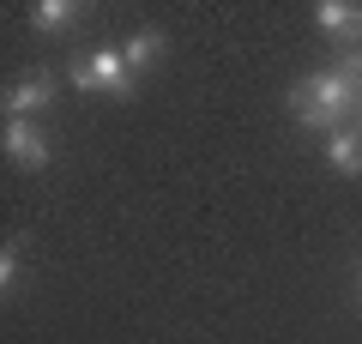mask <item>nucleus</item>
<instances>
[{
    "label": "nucleus",
    "instance_id": "obj_6",
    "mask_svg": "<svg viewBox=\"0 0 362 344\" xmlns=\"http://www.w3.org/2000/svg\"><path fill=\"white\" fill-rule=\"evenodd\" d=\"M326 164L338 169V176H362V133H332V139H326Z\"/></svg>",
    "mask_w": 362,
    "mask_h": 344
},
{
    "label": "nucleus",
    "instance_id": "obj_11",
    "mask_svg": "<svg viewBox=\"0 0 362 344\" xmlns=\"http://www.w3.org/2000/svg\"><path fill=\"white\" fill-rule=\"evenodd\" d=\"M350 133H362V97H356V115H350Z\"/></svg>",
    "mask_w": 362,
    "mask_h": 344
},
{
    "label": "nucleus",
    "instance_id": "obj_8",
    "mask_svg": "<svg viewBox=\"0 0 362 344\" xmlns=\"http://www.w3.org/2000/svg\"><path fill=\"white\" fill-rule=\"evenodd\" d=\"M30 18H37L42 30H66V25L78 18V6H73V0H37V6H30Z\"/></svg>",
    "mask_w": 362,
    "mask_h": 344
},
{
    "label": "nucleus",
    "instance_id": "obj_4",
    "mask_svg": "<svg viewBox=\"0 0 362 344\" xmlns=\"http://www.w3.org/2000/svg\"><path fill=\"white\" fill-rule=\"evenodd\" d=\"M314 25L332 30L338 49H356V37H362V6H344V0H320V6H314Z\"/></svg>",
    "mask_w": 362,
    "mask_h": 344
},
{
    "label": "nucleus",
    "instance_id": "obj_9",
    "mask_svg": "<svg viewBox=\"0 0 362 344\" xmlns=\"http://www.w3.org/2000/svg\"><path fill=\"white\" fill-rule=\"evenodd\" d=\"M18 278H25V260H18V242H6V248H0V290L13 296Z\"/></svg>",
    "mask_w": 362,
    "mask_h": 344
},
{
    "label": "nucleus",
    "instance_id": "obj_2",
    "mask_svg": "<svg viewBox=\"0 0 362 344\" xmlns=\"http://www.w3.org/2000/svg\"><path fill=\"white\" fill-rule=\"evenodd\" d=\"M54 91H61V85H54V73H42V67H37V73H25L18 85H6V121H30L42 103H54Z\"/></svg>",
    "mask_w": 362,
    "mask_h": 344
},
{
    "label": "nucleus",
    "instance_id": "obj_7",
    "mask_svg": "<svg viewBox=\"0 0 362 344\" xmlns=\"http://www.w3.org/2000/svg\"><path fill=\"white\" fill-rule=\"evenodd\" d=\"M121 55H127V67H133V79L145 73V67L163 55V30H133L127 42H121Z\"/></svg>",
    "mask_w": 362,
    "mask_h": 344
},
{
    "label": "nucleus",
    "instance_id": "obj_1",
    "mask_svg": "<svg viewBox=\"0 0 362 344\" xmlns=\"http://www.w3.org/2000/svg\"><path fill=\"white\" fill-rule=\"evenodd\" d=\"M356 97H362V85H350L338 67H320V73H308L302 85H290V115H296L302 127H314V133H344L350 127V115H356Z\"/></svg>",
    "mask_w": 362,
    "mask_h": 344
},
{
    "label": "nucleus",
    "instance_id": "obj_5",
    "mask_svg": "<svg viewBox=\"0 0 362 344\" xmlns=\"http://www.w3.org/2000/svg\"><path fill=\"white\" fill-rule=\"evenodd\" d=\"M90 73H97V85H103L109 97H133V85H139L121 49H97V55H90Z\"/></svg>",
    "mask_w": 362,
    "mask_h": 344
},
{
    "label": "nucleus",
    "instance_id": "obj_10",
    "mask_svg": "<svg viewBox=\"0 0 362 344\" xmlns=\"http://www.w3.org/2000/svg\"><path fill=\"white\" fill-rule=\"evenodd\" d=\"M66 79H73V91H103V85H97V73H90V55H73Z\"/></svg>",
    "mask_w": 362,
    "mask_h": 344
},
{
    "label": "nucleus",
    "instance_id": "obj_3",
    "mask_svg": "<svg viewBox=\"0 0 362 344\" xmlns=\"http://www.w3.org/2000/svg\"><path fill=\"white\" fill-rule=\"evenodd\" d=\"M0 145H6V157H13L18 169H42V164H49V139H42L37 121H6Z\"/></svg>",
    "mask_w": 362,
    "mask_h": 344
}]
</instances>
